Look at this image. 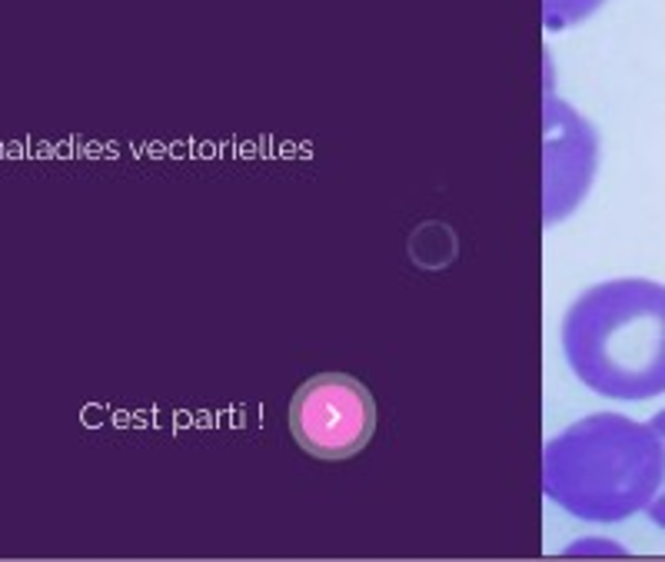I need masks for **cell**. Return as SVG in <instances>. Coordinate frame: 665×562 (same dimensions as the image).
<instances>
[{
    "instance_id": "1",
    "label": "cell",
    "mask_w": 665,
    "mask_h": 562,
    "mask_svg": "<svg viewBox=\"0 0 665 562\" xmlns=\"http://www.w3.org/2000/svg\"><path fill=\"white\" fill-rule=\"evenodd\" d=\"M662 483V437L622 413H589L542 447V493L582 523L632 519Z\"/></svg>"
},
{
    "instance_id": "5",
    "label": "cell",
    "mask_w": 665,
    "mask_h": 562,
    "mask_svg": "<svg viewBox=\"0 0 665 562\" xmlns=\"http://www.w3.org/2000/svg\"><path fill=\"white\" fill-rule=\"evenodd\" d=\"M606 0H542V17H546V30L559 34L566 27H576L589 14H596Z\"/></svg>"
},
{
    "instance_id": "6",
    "label": "cell",
    "mask_w": 665,
    "mask_h": 562,
    "mask_svg": "<svg viewBox=\"0 0 665 562\" xmlns=\"http://www.w3.org/2000/svg\"><path fill=\"white\" fill-rule=\"evenodd\" d=\"M652 429H656L659 437H662V443H665V409H659L656 416H652ZM646 513H649V519L659 526V529H665V483H662V489L656 493V499L646 506Z\"/></svg>"
},
{
    "instance_id": "4",
    "label": "cell",
    "mask_w": 665,
    "mask_h": 562,
    "mask_svg": "<svg viewBox=\"0 0 665 562\" xmlns=\"http://www.w3.org/2000/svg\"><path fill=\"white\" fill-rule=\"evenodd\" d=\"M542 116H546L542 220H546V226H556L576 214V206L586 200L599 166V136L586 116L556 97L552 87H546Z\"/></svg>"
},
{
    "instance_id": "3",
    "label": "cell",
    "mask_w": 665,
    "mask_h": 562,
    "mask_svg": "<svg viewBox=\"0 0 665 562\" xmlns=\"http://www.w3.org/2000/svg\"><path fill=\"white\" fill-rule=\"evenodd\" d=\"M289 429L303 453L349 459L367 449L377 429L373 393L347 373H319L289 399Z\"/></svg>"
},
{
    "instance_id": "2",
    "label": "cell",
    "mask_w": 665,
    "mask_h": 562,
    "mask_svg": "<svg viewBox=\"0 0 665 562\" xmlns=\"http://www.w3.org/2000/svg\"><path fill=\"white\" fill-rule=\"evenodd\" d=\"M559 339L572 376L599 396H662L665 283L626 276L589 286L562 316Z\"/></svg>"
}]
</instances>
